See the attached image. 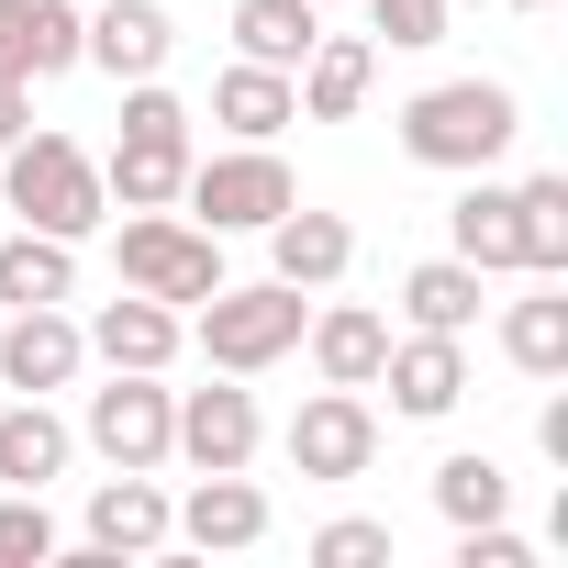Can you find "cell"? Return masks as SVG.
I'll return each mask as SVG.
<instances>
[{
	"mask_svg": "<svg viewBox=\"0 0 568 568\" xmlns=\"http://www.w3.org/2000/svg\"><path fill=\"white\" fill-rule=\"evenodd\" d=\"M368 79H379V45H368V34H313V57H302L291 90H302L313 123H346V112L368 101Z\"/></svg>",
	"mask_w": 568,
	"mask_h": 568,
	"instance_id": "2e32d148",
	"label": "cell"
},
{
	"mask_svg": "<svg viewBox=\"0 0 568 568\" xmlns=\"http://www.w3.org/2000/svg\"><path fill=\"white\" fill-rule=\"evenodd\" d=\"M90 346H101L112 368H168V357H179V313H168V302H145V291H123V302H101Z\"/></svg>",
	"mask_w": 568,
	"mask_h": 568,
	"instance_id": "ffe728a7",
	"label": "cell"
},
{
	"mask_svg": "<svg viewBox=\"0 0 568 568\" xmlns=\"http://www.w3.org/2000/svg\"><path fill=\"white\" fill-rule=\"evenodd\" d=\"M0 79H23V0H0Z\"/></svg>",
	"mask_w": 568,
	"mask_h": 568,
	"instance_id": "d6a6232c",
	"label": "cell"
},
{
	"mask_svg": "<svg viewBox=\"0 0 568 568\" xmlns=\"http://www.w3.org/2000/svg\"><path fill=\"white\" fill-rule=\"evenodd\" d=\"M368 457H379V413L357 390H313L291 413V468L302 479H368Z\"/></svg>",
	"mask_w": 568,
	"mask_h": 568,
	"instance_id": "ba28073f",
	"label": "cell"
},
{
	"mask_svg": "<svg viewBox=\"0 0 568 568\" xmlns=\"http://www.w3.org/2000/svg\"><path fill=\"white\" fill-rule=\"evenodd\" d=\"M368 23H379L390 45H435V34H446V0H368Z\"/></svg>",
	"mask_w": 568,
	"mask_h": 568,
	"instance_id": "4dcf8cb0",
	"label": "cell"
},
{
	"mask_svg": "<svg viewBox=\"0 0 568 568\" xmlns=\"http://www.w3.org/2000/svg\"><path fill=\"white\" fill-rule=\"evenodd\" d=\"M501 346H513V368H524V379H557V368H568V291H557V278H546L535 302H513Z\"/></svg>",
	"mask_w": 568,
	"mask_h": 568,
	"instance_id": "d4e9b609",
	"label": "cell"
},
{
	"mask_svg": "<svg viewBox=\"0 0 568 568\" xmlns=\"http://www.w3.org/2000/svg\"><path fill=\"white\" fill-rule=\"evenodd\" d=\"M79 357H90V335H79L57 302H34V313H12V335H0V390L45 402V390H68V379H79Z\"/></svg>",
	"mask_w": 568,
	"mask_h": 568,
	"instance_id": "9c48e42d",
	"label": "cell"
},
{
	"mask_svg": "<svg viewBox=\"0 0 568 568\" xmlns=\"http://www.w3.org/2000/svg\"><path fill=\"white\" fill-rule=\"evenodd\" d=\"M145 546H168V490L145 468H112L90 490V557H145Z\"/></svg>",
	"mask_w": 568,
	"mask_h": 568,
	"instance_id": "7c38bea8",
	"label": "cell"
},
{
	"mask_svg": "<svg viewBox=\"0 0 568 568\" xmlns=\"http://www.w3.org/2000/svg\"><path fill=\"white\" fill-rule=\"evenodd\" d=\"M179 179H190V112H179L156 79H123V145H112L101 190H112L123 212H168Z\"/></svg>",
	"mask_w": 568,
	"mask_h": 568,
	"instance_id": "7a4b0ae2",
	"label": "cell"
},
{
	"mask_svg": "<svg viewBox=\"0 0 568 568\" xmlns=\"http://www.w3.org/2000/svg\"><path fill=\"white\" fill-rule=\"evenodd\" d=\"M513 12H546V0H513Z\"/></svg>",
	"mask_w": 568,
	"mask_h": 568,
	"instance_id": "e575fe53",
	"label": "cell"
},
{
	"mask_svg": "<svg viewBox=\"0 0 568 568\" xmlns=\"http://www.w3.org/2000/svg\"><path fill=\"white\" fill-rule=\"evenodd\" d=\"M90 446L112 468H168L179 446V390H156V368H112V390H90Z\"/></svg>",
	"mask_w": 568,
	"mask_h": 568,
	"instance_id": "52a82bcc",
	"label": "cell"
},
{
	"mask_svg": "<svg viewBox=\"0 0 568 568\" xmlns=\"http://www.w3.org/2000/svg\"><path fill=\"white\" fill-rule=\"evenodd\" d=\"M79 0H23V79H57V68H79Z\"/></svg>",
	"mask_w": 568,
	"mask_h": 568,
	"instance_id": "83f0119b",
	"label": "cell"
},
{
	"mask_svg": "<svg viewBox=\"0 0 568 568\" xmlns=\"http://www.w3.org/2000/svg\"><path fill=\"white\" fill-rule=\"evenodd\" d=\"M446 234H457V256H468V267H524V223H513V190H490L479 168H468V190H457Z\"/></svg>",
	"mask_w": 568,
	"mask_h": 568,
	"instance_id": "d6986e66",
	"label": "cell"
},
{
	"mask_svg": "<svg viewBox=\"0 0 568 568\" xmlns=\"http://www.w3.org/2000/svg\"><path fill=\"white\" fill-rule=\"evenodd\" d=\"M302 291H291V278H267V291H212L201 302V357L223 368V379H256V368H278V357H291L302 346Z\"/></svg>",
	"mask_w": 568,
	"mask_h": 568,
	"instance_id": "277c9868",
	"label": "cell"
},
{
	"mask_svg": "<svg viewBox=\"0 0 568 568\" xmlns=\"http://www.w3.org/2000/svg\"><path fill=\"white\" fill-rule=\"evenodd\" d=\"M168 45H179V23L156 12V0H112V12H90V23H79V57H90L101 79H156V68H168Z\"/></svg>",
	"mask_w": 568,
	"mask_h": 568,
	"instance_id": "30bf717a",
	"label": "cell"
},
{
	"mask_svg": "<svg viewBox=\"0 0 568 568\" xmlns=\"http://www.w3.org/2000/svg\"><path fill=\"white\" fill-rule=\"evenodd\" d=\"M501 501H513L501 457H446V468H435V513H446V524H501Z\"/></svg>",
	"mask_w": 568,
	"mask_h": 568,
	"instance_id": "4316f807",
	"label": "cell"
},
{
	"mask_svg": "<svg viewBox=\"0 0 568 568\" xmlns=\"http://www.w3.org/2000/svg\"><path fill=\"white\" fill-rule=\"evenodd\" d=\"M68 424L45 413V402H12V413H0V479H12V490H45V479H68Z\"/></svg>",
	"mask_w": 568,
	"mask_h": 568,
	"instance_id": "44dd1931",
	"label": "cell"
},
{
	"mask_svg": "<svg viewBox=\"0 0 568 568\" xmlns=\"http://www.w3.org/2000/svg\"><path fill=\"white\" fill-rule=\"evenodd\" d=\"M23 134H34V123H23V79H0V156H12Z\"/></svg>",
	"mask_w": 568,
	"mask_h": 568,
	"instance_id": "836d02e7",
	"label": "cell"
},
{
	"mask_svg": "<svg viewBox=\"0 0 568 568\" xmlns=\"http://www.w3.org/2000/svg\"><path fill=\"white\" fill-rule=\"evenodd\" d=\"M223 234H201V223H168V212H134L123 223V291H145V302H212L223 291V256H212Z\"/></svg>",
	"mask_w": 568,
	"mask_h": 568,
	"instance_id": "8992f818",
	"label": "cell"
},
{
	"mask_svg": "<svg viewBox=\"0 0 568 568\" xmlns=\"http://www.w3.org/2000/svg\"><path fill=\"white\" fill-rule=\"evenodd\" d=\"M402 313H413V335H468V324H479V267H468V256L413 267V278H402Z\"/></svg>",
	"mask_w": 568,
	"mask_h": 568,
	"instance_id": "cb8c5ba5",
	"label": "cell"
},
{
	"mask_svg": "<svg viewBox=\"0 0 568 568\" xmlns=\"http://www.w3.org/2000/svg\"><path fill=\"white\" fill-rule=\"evenodd\" d=\"M57 557V513L45 490H0V568H45Z\"/></svg>",
	"mask_w": 568,
	"mask_h": 568,
	"instance_id": "f1b7e54d",
	"label": "cell"
},
{
	"mask_svg": "<svg viewBox=\"0 0 568 568\" xmlns=\"http://www.w3.org/2000/svg\"><path fill=\"white\" fill-rule=\"evenodd\" d=\"M313 557H324V568H379V557H390V524H357V513H346V524L313 535Z\"/></svg>",
	"mask_w": 568,
	"mask_h": 568,
	"instance_id": "f546056e",
	"label": "cell"
},
{
	"mask_svg": "<svg viewBox=\"0 0 568 568\" xmlns=\"http://www.w3.org/2000/svg\"><path fill=\"white\" fill-rule=\"evenodd\" d=\"M313 34H324V0H234V45L256 68H302Z\"/></svg>",
	"mask_w": 568,
	"mask_h": 568,
	"instance_id": "7402d4cb",
	"label": "cell"
},
{
	"mask_svg": "<svg viewBox=\"0 0 568 568\" xmlns=\"http://www.w3.org/2000/svg\"><path fill=\"white\" fill-rule=\"evenodd\" d=\"M0 190H12V212L34 223V234H101V212H112V190H101V168L68 145V134H23L12 156H0Z\"/></svg>",
	"mask_w": 568,
	"mask_h": 568,
	"instance_id": "3957f363",
	"label": "cell"
},
{
	"mask_svg": "<svg viewBox=\"0 0 568 568\" xmlns=\"http://www.w3.org/2000/svg\"><path fill=\"white\" fill-rule=\"evenodd\" d=\"M212 123H234L245 145H267L278 123H302V90H291V68H256V57H234V68L212 79Z\"/></svg>",
	"mask_w": 568,
	"mask_h": 568,
	"instance_id": "ac0fdd59",
	"label": "cell"
},
{
	"mask_svg": "<svg viewBox=\"0 0 568 568\" xmlns=\"http://www.w3.org/2000/svg\"><path fill=\"white\" fill-rule=\"evenodd\" d=\"M179 201L201 212V234H267L302 190H291V168H278L267 145H234V156H190Z\"/></svg>",
	"mask_w": 568,
	"mask_h": 568,
	"instance_id": "5b68a950",
	"label": "cell"
},
{
	"mask_svg": "<svg viewBox=\"0 0 568 568\" xmlns=\"http://www.w3.org/2000/svg\"><path fill=\"white\" fill-rule=\"evenodd\" d=\"M513 223H524V278H557L568 267V179H524Z\"/></svg>",
	"mask_w": 568,
	"mask_h": 568,
	"instance_id": "484cf974",
	"label": "cell"
},
{
	"mask_svg": "<svg viewBox=\"0 0 568 568\" xmlns=\"http://www.w3.org/2000/svg\"><path fill=\"white\" fill-rule=\"evenodd\" d=\"M190 546H256L267 535V490L245 479V468H201V490H190V513H168Z\"/></svg>",
	"mask_w": 568,
	"mask_h": 568,
	"instance_id": "e0dca14e",
	"label": "cell"
},
{
	"mask_svg": "<svg viewBox=\"0 0 568 568\" xmlns=\"http://www.w3.org/2000/svg\"><path fill=\"white\" fill-rule=\"evenodd\" d=\"M302 346H313L324 390H368V379H379V357H390V324H379L368 302H335V313H313V324H302Z\"/></svg>",
	"mask_w": 568,
	"mask_h": 568,
	"instance_id": "4fadbf2b",
	"label": "cell"
},
{
	"mask_svg": "<svg viewBox=\"0 0 568 568\" xmlns=\"http://www.w3.org/2000/svg\"><path fill=\"white\" fill-rule=\"evenodd\" d=\"M379 379H390V402H402L413 424H435V413L468 402V357H457V335H413V346H390Z\"/></svg>",
	"mask_w": 568,
	"mask_h": 568,
	"instance_id": "5bb4252c",
	"label": "cell"
},
{
	"mask_svg": "<svg viewBox=\"0 0 568 568\" xmlns=\"http://www.w3.org/2000/svg\"><path fill=\"white\" fill-rule=\"evenodd\" d=\"M168 457H190V468H245V457H256V402H245L234 379L179 390V446H168Z\"/></svg>",
	"mask_w": 568,
	"mask_h": 568,
	"instance_id": "8fae6325",
	"label": "cell"
},
{
	"mask_svg": "<svg viewBox=\"0 0 568 568\" xmlns=\"http://www.w3.org/2000/svg\"><path fill=\"white\" fill-rule=\"evenodd\" d=\"M513 134H524V112H513L501 79H435V90L402 101V156L413 168H490Z\"/></svg>",
	"mask_w": 568,
	"mask_h": 568,
	"instance_id": "6da1fadb",
	"label": "cell"
},
{
	"mask_svg": "<svg viewBox=\"0 0 568 568\" xmlns=\"http://www.w3.org/2000/svg\"><path fill=\"white\" fill-rule=\"evenodd\" d=\"M267 256H278V278H291V291H335V278H346V256H357V234L335 223V212H278L267 223Z\"/></svg>",
	"mask_w": 568,
	"mask_h": 568,
	"instance_id": "9a60e30c",
	"label": "cell"
},
{
	"mask_svg": "<svg viewBox=\"0 0 568 568\" xmlns=\"http://www.w3.org/2000/svg\"><path fill=\"white\" fill-rule=\"evenodd\" d=\"M457 568H535V557H524V535H501V524H457Z\"/></svg>",
	"mask_w": 568,
	"mask_h": 568,
	"instance_id": "1f68e13d",
	"label": "cell"
},
{
	"mask_svg": "<svg viewBox=\"0 0 568 568\" xmlns=\"http://www.w3.org/2000/svg\"><path fill=\"white\" fill-rule=\"evenodd\" d=\"M79 291V256H68V234H12V245H0V302H12V313H34V302H68Z\"/></svg>",
	"mask_w": 568,
	"mask_h": 568,
	"instance_id": "603a6c76",
	"label": "cell"
}]
</instances>
